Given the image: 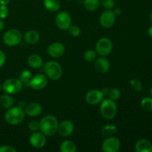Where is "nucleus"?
I'll return each mask as SVG.
<instances>
[{
	"label": "nucleus",
	"instance_id": "44",
	"mask_svg": "<svg viewBox=\"0 0 152 152\" xmlns=\"http://www.w3.org/2000/svg\"><path fill=\"white\" fill-rule=\"evenodd\" d=\"M150 93H151V97H152V87H151V91H150Z\"/></svg>",
	"mask_w": 152,
	"mask_h": 152
},
{
	"label": "nucleus",
	"instance_id": "25",
	"mask_svg": "<svg viewBox=\"0 0 152 152\" xmlns=\"http://www.w3.org/2000/svg\"><path fill=\"white\" fill-rule=\"evenodd\" d=\"M100 4V0H84V5L89 11H95Z\"/></svg>",
	"mask_w": 152,
	"mask_h": 152
},
{
	"label": "nucleus",
	"instance_id": "16",
	"mask_svg": "<svg viewBox=\"0 0 152 152\" xmlns=\"http://www.w3.org/2000/svg\"><path fill=\"white\" fill-rule=\"evenodd\" d=\"M42 112V106L37 102H32L27 105L25 108V113L31 117H37Z\"/></svg>",
	"mask_w": 152,
	"mask_h": 152
},
{
	"label": "nucleus",
	"instance_id": "17",
	"mask_svg": "<svg viewBox=\"0 0 152 152\" xmlns=\"http://www.w3.org/2000/svg\"><path fill=\"white\" fill-rule=\"evenodd\" d=\"M94 67L96 71L99 73H106L110 69V62L104 57H99L96 59Z\"/></svg>",
	"mask_w": 152,
	"mask_h": 152
},
{
	"label": "nucleus",
	"instance_id": "42",
	"mask_svg": "<svg viewBox=\"0 0 152 152\" xmlns=\"http://www.w3.org/2000/svg\"><path fill=\"white\" fill-rule=\"evenodd\" d=\"M4 28V22H2V20L0 19V31Z\"/></svg>",
	"mask_w": 152,
	"mask_h": 152
},
{
	"label": "nucleus",
	"instance_id": "20",
	"mask_svg": "<svg viewBox=\"0 0 152 152\" xmlns=\"http://www.w3.org/2000/svg\"><path fill=\"white\" fill-rule=\"evenodd\" d=\"M28 65L34 68H39L43 65V60L39 55L32 54L28 57Z\"/></svg>",
	"mask_w": 152,
	"mask_h": 152
},
{
	"label": "nucleus",
	"instance_id": "7",
	"mask_svg": "<svg viewBox=\"0 0 152 152\" xmlns=\"http://www.w3.org/2000/svg\"><path fill=\"white\" fill-rule=\"evenodd\" d=\"M113 48V43L108 38L103 37L98 40L96 45V51L102 56H107L111 52Z\"/></svg>",
	"mask_w": 152,
	"mask_h": 152
},
{
	"label": "nucleus",
	"instance_id": "2",
	"mask_svg": "<svg viewBox=\"0 0 152 152\" xmlns=\"http://www.w3.org/2000/svg\"><path fill=\"white\" fill-rule=\"evenodd\" d=\"M25 110L17 106L14 107V108H10L8 111H6L4 117H5L6 122L8 124L16 126L23 121V120L25 119Z\"/></svg>",
	"mask_w": 152,
	"mask_h": 152
},
{
	"label": "nucleus",
	"instance_id": "46",
	"mask_svg": "<svg viewBox=\"0 0 152 152\" xmlns=\"http://www.w3.org/2000/svg\"><path fill=\"white\" fill-rule=\"evenodd\" d=\"M69 1H71V0H69Z\"/></svg>",
	"mask_w": 152,
	"mask_h": 152
},
{
	"label": "nucleus",
	"instance_id": "24",
	"mask_svg": "<svg viewBox=\"0 0 152 152\" xmlns=\"http://www.w3.org/2000/svg\"><path fill=\"white\" fill-rule=\"evenodd\" d=\"M117 132V129L114 125H107L102 127L101 130L102 136L104 137H111L115 134Z\"/></svg>",
	"mask_w": 152,
	"mask_h": 152
},
{
	"label": "nucleus",
	"instance_id": "31",
	"mask_svg": "<svg viewBox=\"0 0 152 152\" xmlns=\"http://www.w3.org/2000/svg\"><path fill=\"white\" fill-rule=\"evenodd\" d=\"M68 32H69L70 35H71L74 37H77L78 36H80L81 31H80V28L78 26H76V25H73V26H70L68 28Z\"/></svg>",
	"mask_w": 152,
	"mask_h": 152
},
{
	"label": "nucleus",
	"instance_id": "28",
	"mask_svg": "<svg viewBox=\"0 0 152 152\" xmlns=\"http://www.w3.org/2000/svg\"><path fill=\"white\" fill-rule=\"evenodd\" d=\"M31 79V72L29 70H25V71H22L19 75V80L22 82V83H28Z\"/></svg>",
	"mask_w": 152,
	"mask_h": 152
},
{
	"label": "nucleus",
	"instance_id": "41",
	"mask_svg": "<svg viewBox=\"0 0 152 152\" xmlns=\"http://www.w3.org/2000/svg\"><path fill=\"white\" fill-rule=\"evenodd\" d=\"M19 107H20V108H23L24 107H25V102H22V101H21L20 102H19V105H18Z\"/></svg>",
	"mask_w": 152,
	"mask_h": 152
},
{
	"label": "nucleus",
	"instance_id": "13",
	"mask_svg": "<svg viewBox=\"0 0 152 152\" xmlns=\"http://www.w3.org/2000/svg\"><path fill=\"white\" fill-rule=\"evenodd\" d=\"M74 129V126L72 122L69 120L62 121L58 126V131L59 135L63 137H67L71 135Z\"/></svg>",
	"mask_w": 152,
	"mask_h": 152
},
{
	"label": "nucleus",
	"instance_id": "23",
	"mask_svg": "<svg viewBox=\"0 0 152 152\" xmlns=\"http://www.w3.org/2000/svg\"><path fill=\"white\" fill-rule=\"evenodd\" d=\"M13 99L8 94H4L0 97V105L4 108H10L13 105Z\"/></svg>",
	"mask_w": 152,
	"mask_h": 152
},
{
	"label": "nucleus",
	"instance_id": "8",
	"mask_svg": "<svg viewBox=\"0 0 152 152\" xmlns=\"http://www.w3.org/2000/svg\"><path fill=\"white\" fill-rule=\"evenodd\" d=\"M56 25L62 31H67L71 25V17L67 12L62 11L57 14L56 17Z\"/></svg>",
	"mask_w": 152,
	"mask_h": 152
},
{
	"label": "nucleus",
	"instance_id": "34",
	"mask_svg": "<svg viewBox=\"0 0 152 152\" xmlns=\"http://www.w3.org/2000/svg\"><path fill=\"white\" fill-rule=\"evenodd\" d=\"M39 123L37 121H32L29 123V125H28L29 129H31V131H33V132H36V131L39 130Z\"/></svg>",
	"mask_w": 152,
	"mask_h": 152
},
{
	"label": "nucleus",
	"instance_id": "5",
	"mask_svg": "<svg viewBox=\"0 0 152 152\" xmlns=\"http://www.w3.org/2000/svg\"><path fill=\"white\" fill-rule=\"evenodd\" d=\"M3 91L8 94H15L19 93L22 89V83L17 79H8L3 83Z\"/></svg>",
	"mask_w": 152,
	"mask_h": 152
},
{
	"label": "nucleus",
	"instance_id": "12",
	"mask_svg": "<svg viewBox=\"0 0 152 152\" xmlns=\"http://www.w3.org/2000/svg\"><path fill=\"white\" fill-rule=\"evenodd\" d=\"M48 84L47 77L42 74H37L29 81V85L34 90H41Z\"/></svg>",
	"mask_w": 152,
	"mask_h": 152
},
{
	"label": "nucleus",
	"instance_id": "19",
	"mask_svg": "<svg viewBox=\"0 0 152 152\" xmlns=\"http://www.w3.org/2000/svg\"><path fill=\"white\" fill-rule=\"evenodd\" d=\"M24 39L28 44H36L39 40V34L37 31H34V30L28 31L24 35Z\"/></svg>",
	"mask_w": 152,
	"mask_h": 152
},
{
	"label": "nucleus",
	"instance_id": "10",
	"mask_svg": "<svg viewBox=\"0 0 152 152\" xmlns=\"http://www.w3.org/2000/svg\"><path fill=\"white\" fill-rule=\"evenodd\" d=\"M116 20V15L114 11L105 10L101 14L99 22L101 25L105 28H109L114 25Z\"/></svg>",
	"mask_w": 152,
	"mask_h": 152
},
{
	"label": "nucleus",
	"instance_id": "18",
	"mask_svg": "<svg viewBox=\"0 0 152 152\" xmlns=\"http://www.w3.org/2000/svg\"><path fill=\"white\" fill-rule=\"evenodd\" d=\"M135 149L137 152H152V144L148 140H140L135 145Z\"/></svg>",
	"mask_w": 152,
	"mask_h": 152
},
{
	"label": "nucleus",
	"instance_id": "39",
	"mask_svg": "<svg viewBox=\"0 0 152 152\" xmlns=\"http://www.w3.org/2000/svg\"><path fill=\"white\" fill-rule=\"evenodd\" d=\"M148 36H149L151 38H152V25L151 26H150L149 28H148Z\"/></svg>",
	"mask_w": 152,
	"mask_h": 152
},
{
	"label": "nucleus",
	"instance_id": "35",
	"mask_svg": "<svg viewBox=\"0 0 152 152\" xmlns=\"http://www.w3.org/2000/svg\"><path fill=\"white\" fill-rule=\"evenodd\" d=\"M16 149L10 145H2L0 147V152H15Z\"/></svg>",
	"mask_w": 152,
	"mask_h": 152
},
{
	"label": "nucleus",
	"instance_id": "21",
	"mask_svg": "<svg viewBox=\"0 0 152 152\" xmlns=\"http://www.w3.org/2000/svg\"><path fill=\"white\" fill-rule=\"evenodd\" d=\"M44 5L49 11L56 12L60 8L61 3L59 0H44Z\"/></svg>",
	"mask_w": 152,
	"mask_h": 152
},
{
	"label": "nucleus",
	"instance_id": "45",
	"mask_svg": "<svg viewBox=\"0 0 152 152\" xmlns=\"http://www.w3.org/2000/svg\"><path fill=\"white\" fill-rule=\"evenodd\" d=\"M1 85H0V89H1Z\"/></svg>",
	"mask_w": 152,
	"mask_h": 152
},
{
	"label": "nucleus",
	"instance_id": "27",
	"mask_svg": "<svg viewBox=\"0 0 152 152\" xmlns=\"http://www.w3.org/2000/svg\"><path fill=\"white\" fill-rule=\"evenodd\" d=\"M97 57V53L93 50H86L84 54L85 60L88 62H92L95 61Z\"/></svg>",
	"mask_w": 152,
	"mask_h": 152
},
{
	"label": "nucleus",
	"instance_id": "32",
	"mask_svg": "<svg viewBox=\"0 0 152 152\" xmlns=\"http://www.w3.org/2000/svg\"><path fill=\"white\" fill-rule=\"evenodd\" d=\"M100 4L105 8L112 9L114 7V0H100Z\"/></svg>",
	"mask_w": 152,
	"mask_h": 152
},
{
	"label": "nucleus",
	"instance_id": "6",
	"mask_svg": "<svg viewBox=\"0 0 152 152\" xmlns=\"http://www.w3.org/2000/svg\"><path fill=\"white\" fill-rule=\"evenodd\" d=\"M3 40L7 46L13 47V46L17 45L18 44L21 42L22 34H21L20 31H18V30H9L4 34Z\"/></svg>",
	"mask_w": 152,
	"mask_h": 152
},
{
	"label": "nucleus",
	"instance_id": "22",
	"mask_svg": "<svg viewBox=\"0 0 152 152\" xmlns=\"http://www.w3.org/2000/svg\"><path fill=\"white\" fill-rule=\"evenodd\" d=\"M60 151L62 152H75L77 151V146L73 141L65 140L61 144Z\"/></svg>",
	"mask_w": 152,
	"mask_h": 152
},
{
	"label": "nucleus",
	"instance_id": "9",
	"mask_svg": "<svg viewBox=\"0 0 152 152\" xmlns=\"http://www.w3.org/2000/svg\"><path fill=\"white\" fill-rule=\"evenodd\" d=\"M120 148V140L118 138L114 137H108L102 145V149L104 152H117Z\"/></svg>",
	"mask_w": 152,
	"mask_h": 152
},
{
	"label": "nucleus",
	"instance_id": "38",
	"mask_svg": "<svg viewBox=\"0 0 152 152\" xmlns=\"http://www.w3.org/2000/svg\"><path fill=\"white\" fill-rule=\"evenodd\" d=\"M9 1H10V0H0V4L6 5L7 4H8Z\"/></svg>",
	"mask_w": 152,
	"mask_h": 152
},
{
	"label": "nucleus",
	"instance_id": "40",
	"mask_svg": "<svg viewBox=\"0 0 152 152\" xmlns=\"http://www.w3.org/2000/svg\"><path fill=\"white\" fill-rule=\"evenodd\" d=\"M109 91L108 88H105V89H103V90L102 91V93H103L104 95H106V94H108V93H109Z\"/></svg>",
	"mask_w": 152,
	"mask_h": 152
},
{
	"label": "nucleus",
	"instance_id": "1",
	"mask_svg": "<svg viewBox=\"0 0 152 152\" xmlns=\"http://www.w3.org/2000/svg\"><path fill=\"white\" fill-rule=\"evenodd\" d=\"M39 129L45 136H52L58 131V121L53 115H47L43 117L39 123Z\"/></svg>",
	"mask_w": 152,
	"mask_h": 152
},
{
	"label": "nucleus",
	"instance_id": "4",
	"mask_svg": "<svg viewBox=\"0 0 152 152\" xmlns=\"http://www.w3.org/2000/svg\"><path fill=\"white\" fill-rule=\"evenodd\" d=\"M117 108L115 102L111 99H105L100 105V112L104 118L112 120L117 114Z\"/></svg>",
	"mask_w": 152,
	"mask_h": 152
},
{
	"label": "nucleus",
	"instance_id": "30",
	"mask_svg": "<svg viewBox=\"0 0 152 152\" xmlns=\"http://www.w3.org/2000/svg\"><path fill=\"white\" fill-rule=\"evenodd\" d=\"M130 84L131 86H132V88H133L135 91H137L140 92L142 91V83H140V81L139 80H137V79H133V80H131Z\"/></svg>",
	"mask_w": 152,
	"mask_h": 152
},
{
	"label": "nucleus",
	"instance_id": "15",
	"mask_svg": "<svg viewBox=\"0 0 152 152\" xmlns=\"http://www.w3.org/2000/svg\"><path fill=\"white\" fill-rule=\"evenodd\" d=\"M30 142L31 145L36 148H41L45 146L46 142L45 135L42 133L36 132L34 133L30 137Z\"/></svg>",
	"mask_w": 152,
	"mask_h": 152
},
{
	"label": "nucleus",
	"instance_id": "33",
	"mask_svg": "<svg viewBox=\"0 0 152 152\" xmlns=\"http://www.w3.org/2000/svg\"><path fill=\"white\" fill-rule=\"evenodd\" d=\"M7 14H8V9H7V6L4 4H1L0 6V18L4 19L7 17Z\"/></svg>",
	"mask_w": 152,
	"mask_h": 152
},
{
	"label": "nucleus",
	"instance_id": "36",
	"mask_svg": "<svg viewBox=\"0 0 152 152\" xmlns=\"http://www.w3.org/2000/svg\"><path fill=\"white\" fill-rule=\"evenodd\" d=\"M5 60H6L5 54H4V53L2 51V50H0V68L4 65V62H5Z\"/></svg>",
	"mask_w": 152,
	"mask_h": 152
},
{
	"label": "nucleus",
	"instance_id": "11",
	"mask_svg": "<svg viewBox=\"0 0 152 152\" xmlns=\"http://www.w3.org/2000/svg\"><path fill=\"white\" fill-rule=\"evenodd\" d=\"M104 94L102 91L91 90L86 94V100L90 105H97L103 100Z\"/></svg>",
	"mask_w": 152,
	"mask_h": 152
},
{
	"label": "nucleus",
	"instance_id": "26",
	"mask_svg": "<svg viewBox=\"0 0 152 152\" xmlns=\"http://www.w3.org/2000/svg\"><path fill=\"white\" fill-rule=\"evenodd\" d=\"M141 107L145 111H152V98L145 97L140 102Z\"/></svg>",
	"mask_w": 152,
	"mask_h": 152
},
{
	"label": "nucleus",
	"instance_id": "29",
	"mask_svg": "<svg viewBox=\"0 0 152 152\" xmlns=\"http://www.w3.org/2000/svg\"><path fill=\"white\" fill-rule=\"evenodd\" d=\"M108 95H109V99H112V100L116 101L117 99H120V96H121V92L119 90L118 88H114L111 89L109 91V93H108Z\"/></svg>",
	"mask_w": 152,
	"mask_h": 152
},
{
	"label": "nucleus",
	"instance_id": "43",
	"mask_svg": "<svg viewBox=\"0 0 152 152\" xmlns=\"http://www.w3.org/2000/svg\"><path fill=\"white\" fill-rule=\"evenodd\" d=\"M150 19H151V21L152 22V10H151V13H150Z\"/></svg>",
	"mask_w": 152,
	"mask_h": 152
},
{
	"label": "nucleus",
	"instance_id": "37",
	"mask_svg": "<svg viewBox=\"0 0 152 152\" xmlns=\"http://www.w3.org/2000/svg\"><path fill=\"white\" fill-rule=\"evenodd\" d=\"M121 13H122V10L120 8H116L115 11H114V13H115L116 16H119V15L121 14Z\"/></svg>",
	"mask_w": 152,
	"mask_h": 152
},
{
	"label": "nucleus",
	"instance_id": "14",
	"mask_svg": "<svg viewBox=\"0 0 152 152\" xmlns=\"http://www.w3.org/2000/svg\"><path fill=\"white\" fill-rule=\"evenodd\" d=\"M48 53L53 58H58L65 53V47L62 43L54 42L50 44L48 48Z\"/></svg>",
	"mask_w": 152,
	"mask_h": 152
},
{
	"label": "nucleus",
	"instance_id": "3",
	"mask_svg": "<svg viewBox=\"0 0 152 152\" xmlns=\"http://www.w3.org/2000/svg\"><path fill=\"white\" fill-rule=\"evenodd\" d=\"M44 71L46 76L53 81L59 80L62 75V67L55 61L48 62L44 66Z\"/></svg>",
	"mask_w": 152,
	"mask_h": 152
}]
</instances>
